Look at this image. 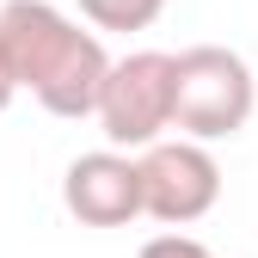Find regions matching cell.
Returning <instances> with one entry per match:
<instances>
[{"label":"cell","mask_w":258,"mask_h":258,"mask_svg":"<svg viewBox=\"0 0 258 258\" xmlns=\"http://www.w3.org/2000/svg\"><path fill=\"white\" fill-rule=\"evenodd\" d=\"M61 203H68V215L86 221V228H129V221L142 215V178H136L129 148L80 154L68 166V178H61Z\"/></svg>","instance_id":"5"},{"label":"cell","mask_w":258,"mask_h":258,"mask_svg":"<svg viewBox=\"0 0 258 258\" xmlns=\"http://www.w3.org/2000/svg\"><path fill=\"white\" fill-rule=\"evenodd\" d=\"M0 55H7L13 86L31 92L49 117H92L99 80L111 68L105 43L49 0H7L0 7Z\"/></svg>","instance_id":"1"},{"label":"cell","mask_w":258,"mask_h":258,"mask_svg":"<svg viewBox=\"0 0 258 258\" xmlns=\"http://www.w3.org/2000/svg\"><path fill=\"white\" fill-rule=\"evenodd\" d=\"M136 258H215L203 240H190V234H154Z\"/></svg>","instance_id":"7"},{"label":"cell","mask_w":258,"mask_h":258,"mask_svg":"<svg viewBox=\"0 0 258 258\" xmlns=\"http://www.w3.org/2000/svg\"><path fill=\"white\" fill-rule=\"evenodd\" d=\"M80 13L99 31H148L166 13V0H80Z\"/></svg>","instance_id":"6"},{"label":"cell","mask_w":258,"mask_h":258,"mask_svg":"<svg viewBox=\"0 0 258 258\" xmlns=\"http://www.w3.org/2000/svg\"><path fill=\"white\" fill-rule=\"evenodd\" d=\"M13 92H19V86H13V74H7V55H0V111L13 105Z\"/></svg>","instance_id":"8"},{"label":"cell","mask_w":258,"mask_h":258,"mask_svg":"<svg viewBox=\"0 0 258 258\" xmlns=\"http://www.w3.org/2000/svg\"><path fill=\"white\" fill-rule=\"evenodd\" d=\"M258 80L240 49L221 43H190L172 55V129L190 142H228L252 123Z\"/></svg>","instance_id":"2"},{"label":"cell","mask_w":258,"mask_h":258,"mask_svg":"<svg viewBox=\"0 0 258 258\" xmlns=\"http://www.w3.org/2000/svg\"><path fill=\"white\" fill-rule=\"evenodd\" d=\"M111 148H148L172 129V55L166 49H136L105 68L99 99H92Z\"/></svg>","instance_id":"3"},{"label":"cell","mask_w":258,"mask_h":258,"mask_svg":"<svg viewBox=\"0 0 258 258\" xmlns=\"http://www.w3.org/2000/svg\"><path fill=\"white\" fill-rule=\"evenodd\" d=\"M136 178H142V215L166 221V228H190V221H203L221 197V166L209 142H148L136 154Z\"/></svg>","instance_id":"4"}]
</instances>
